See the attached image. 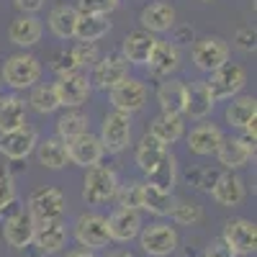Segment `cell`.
<instances>
[{"mask_svg": "<svg viewBox=\"0 0 257 257\" xmlns=\"http://www.w3.org/2000/svg\"><path fill=\"white\" fill-rule=\"evenodd\" d=\"M13 6L21 11V16H34L44 8V0H13Z\"/></svg>", "mask_w": 257, "mask_h": 257, "instance_id": "cell-47", "label": "cell"}, {"mask_svg": "<svg viewBox=\"0 0 257 257\" xmlns=\"http://www.w3.org/2000/svg\"><path fill=\"white\" fill-rule=\"evenodd\" d=\"M26 100L18 95H0V134L26 126Z\"/></svg>", "mask_w": 257, "mask_h": 257, "instance_id": "cell-30", "label": "cell"}, {"mask_svg": "<svg viewBox=\"0 0 257 257\" xmlns=\"http://www.w3.org/2000/svg\"><path fill=\"white\" fill-rule=\"evenodd\" d=\"M67 239H70V231H67V224L62 219L59 221H47V224H36V231H34V242L36 249L41 254H57L67 247Z\"/></svg>", "mask_w": 257, "mask_h": 257, "instance_id": "cell-19", "label": "cell"}, {"mask_svg": "<svg viewBox=\"0 0 257 257\" xmlns=\"http://www.w3.org/2000/svg\"><path fill=\"white\" fill-rule=\"evenodd\" d=\"M29 105L36 113H41V116L54 113L59 108V98H57L54 85H34L31 95H29Z\"/></svg>", "mask_w": 257, "mask_h": 257, "instance_id": "cell-37", "label": "cell"}, {"mask_svg": "<svg viewBox=\"0 0 257 257\" xmlns=\"http://www.w3.org/2000/svg\"><path fill=\"white\" fill-rule=\"evenodd\" d=\"M36 144H39V132L26 123V126L16 128V132L0 134V155L11 162H21L29 155H34Z\"/></svg>", "mask_w": 257, "mask_h": 257, "instance_id": "cell-11", "label": "cell"}, {"mask_svg": "<svg viewBox=\"0 0 257 257\" xmlns=\"http://www.w3.org/2000/svg\"><path fill=\"white\" fill-rule=\"evenodd\" d=\"M147 134H152L160 144H165V147L170 149L175 142L183 139V134H185V121H183V116L160 113V116L152 118V123H149V132H147Z\"/></svg>", "mask_w": 257, "mask_h": 257, "instance_id": "cell-26", "label": "cell"}, {"mask_svg": "<svg viewBox=\"0 0 257 257\" xmlns=\"http://www.w3.org/2000/svg\"><path fill=\"white\" fill-rule=\"evenodd\" d=\"M72 237L77 239V244L82 249H103L108 247L111 234H108V221L100 213H80L72 224Z\"/></svg>", "mask_w": 257, "mask_h": 257, "instance_id": "cell-7", "label": "cell"}, {"mask_svg": "<svg viewBox=\"0 0 257 257\" xmlns=\"http://www.w3.org/2000/svg\"><path fill=\"white\" fill-rule=\"evenodd\" d=\"M41 34H44V26H41V21L36 16H18L13 18V24L8 29V39L16 47H24V49L39 44Z\"/></svg>", "mask_w": 257, "mask_h": 257, "instance_id": "cell-28", "label": "cell"}, {"mask_svg": "<svg viewBox=\"0 0 257 257\" xmlns=\"http://www.w3.org/2000/svg\"><path fill=\"white\" fill-rule=\"evenodd\" d=\"M139 247L149 257H173V252L180 247V234L167 221H155L149 226H142Z\"/></svg>", "mask_w": 257, "mask_h": 257, "instance_id": "cell-3", "label": "cell"}, {"mask_svg": "<svg viewBox=\"0 0 257 257\" xmlns=\"http://www.w3.org/2000/svg\"><path fill=\"white\" fill-rule=\"evenodd\" d=\"M219 175H221V170L198 167V170H190V173H188V183L196 185V188H201V190H211L213 183L219 180Z\"/></svg>", "mask_w": 257, "mask_h": 257, "instance_id": "cell-44", "label": "cell"}, {"mask_svg": "<svg viewBox=\"0 0 257 257\" xmlns=\"http://www.w3.org/2000/svg\"><path fill=\"white\" fill-rule=\"evenodd\" d=\"M52 70L57 72V77H62V75L80 72V64L70 49H62V52H54V57H52Z\"/></svg>", "mask_w": 257, "mask_h": 257, "instance_id": "cell-43", "label": "cell"}, {"mask_svg": "<svg viewBox=\"0 0 257 257\" xmlns=\"http://www.w3.org/2000/svg\"><path fill=\"white\" fill-rule=\"evenodd\" d=\"M123 77H128V64L121 54H108L98 59L93 67H90V88L98 90H111L113 85H118Z\"/></svg>", "mask_w": 257, "mask_h": 257, "instance_id": "cell-12", "label": "cell"}, {"mask_svg": "<svg viewBox=\"0 0 257 257\" xmlns=\"http://www.w3.org/2000/svg\"><path fill=\"white\" fill-rule=\"evenodd\" d=\"M224 118L231 128H242L257 118V98L254 95H237V98H231V103L226 105V111H224Z\"/></svg>", "mask_w": 257, "mask_h": 257, "instance_id": "cell-31", "label": "cell"}, {"mask_svg": "<svg viewBox=\"0 0 257 257\" xmlns=\"http://www.w3.org/2000/svg\"><path fill=\"white\" fill-rule=\"evenodd\" d=\"M221 239L237 257L254 254V249H257V226L249 219H229L221 229Z\"/></svg>", "mask_w": 257, "mask_h": 257, "instance_id": "cell-9", "label": "cell"}, {"mask_svg": "<svg viewBox=\"0 0 257 257\" xmlns=\"http://www.w3.org/2000/svg\"><path fill=\"white\" fill-rule=\"evenodd\" d=\"M108 31H111L108 16H88V13L77 16V26H75V39L77 41H93L95 44V41L103 39Z\"/></svg>", "mask_w": 257, "mask_h": 257, "instance_id": "cell-35", "label": "cell"}, {"mask_svg": "<svg viewBox=\"0 0 257 257\" xmlns=\"http://www.w3.org/2000/svg\"><path fill=\"white\" fill-rule=\"evenodd\" d=\"M67 155H70V165H77L82 170H90V167L100 165L105 152H103L100 139L95 134H90V132H85V134H80V137L67 142Z\"/></svg>", "mask_w": 257, "mask_h": 257, "instance_id": "cell-14", "label": "cell"}, {"mask_svg": "<svg viewBox=\"0 0 257 257\" xmlns=\"http://www.w3.org/2000/svg\"><path fill=\"white\" fill-rule=\"evenodd\" d=\"M36 160L41 167L47 170H64L70 165V155H67V142H62L59 137H47L39 139L36 144Z\"/></svg>", "mask_w": 257, "mask_h": 257, "instance_id": "cell-24", "label": "cell"}, {"mask_svg": "<svg viewBox=\"0 0 257 257\" xmlns=\"http://www.w3.org/2000/svg\"><path fill=\"white\" fill-rule=\"evenodd\" d=\"M108 234H111V242H132L139 237L142 231V211H128V208H116L108 219Z\"/></svg>", "mask_w": 257, "mask_h": 257, "instance_id": "cell-20", "label": "cell"}, {"mask_svg": "<svg viewBox=\"0 0 257 257\" xmlns=\"http://www.w3.org/2000/svg\"><path fill=\"white\" fill-rule=\"evenodd\" d=\"M85 132H88V116L77 108H67V113H62L57 118V137L62 142H70Z\"/></svg>", "mask_w": 257, "mask_h": 257, "instance_id": "cell-36", "label": "cell"}, {"mask_svg": "<svg viewBox=\"0 0 257 257\" xmlns=\"http://www.w3.org/2000/svg\"><path fill=\"white\" fill-rule=\"evenodd\" d=\"M203 257H237L226 244H224V239L219 237V239H211L208 242V247L203 249Z\"/></svg>", "mask_w": 257, "mask_h": 257, "instance_id": "cell-46", "label": "cell"}, {"mask_svg": "<svg viewBox=\"0 0 257 257\" xmlns=\"http://www.w3.org/2000/svg\"><path fill=\"white\" fill-rule=\"evenodd\" d=\"M229 54H231V47L221 36H203L190 49L193 64H196L201 72H208V75L216 72L219 67H224L229 62Z\"/></svg>", "mask_w": 257, "mask_h": 257, "instance_id": "cell-8", "label": "cell"}, {"mask_svg": "<svg viewBox=\"0 0 257 257\" xmlns=\"http://www.w3.org/2000/svg\"><path fill=\"white\" fill-rule=\"evenodd\" d=\"M103 152L108 155H121L132 144V116H126L121 111H111L103 116L100 134H98Z\"/></svg>", "mask_w": 257, "mask_h": 257, "instance_id": "cell-6", "label": "cell"}, {"mask_svg": "<svg viewBox=\"0 0 257 257\" xmlns=\"http://www.w3.org/2000/svg\"><path fill=\"white\" fill-rule=\"evenodd\" d=\"M64 208H67V198L59 188L44 185L36 188L29 196V216L34 219V224H47V221H59L64 216Z\"/></svg>", "mask_w": 257, "mask_h": 257, "instance_id": "cell-4", "label": "cell"}, {"mask_svg": "<svg viewBox=\"0 0 257 257\" xmlns=\"http://www.w3.org/2000/svg\"><path fill=\"white\" fill-rule=\"evenodd\" d=\"M165 152H167V147H165V144H160L152 134H144V137L139 139L137 149H134V162H137V167L142 170V173L147 175L149 170H152V167L162 160Z\"/></svg>", "mask_w": 257, "mask_h": 257, "instance_id": "cell-34", "label": "cell"}, {"mask_svg": "<svg viewBox=\"0 0 257 257\" xmlns=\"http://www.w3.org/2000/svg\"><path fill=\"white\" fill-rule=\"evenodd\" d=\"M216 157H219V162H221L224 170L237 173V170L247 167V162L254 157V152L242 144L239 137H224L221 144H219V149H216Z\"/></svg>", "mask_w": 257, "mask_h": 257, "instance_id": "cell-22", "label": "cell"}, {"mask_svg": "<svg viewBox=\"0 0 257 257\" xmlns=\"http://www.w3.org/2000/svg\"><path fill=\"white\" fill-rule=\"evenodd\" d=\"M105 257H134L132 252H126V249H116V252H108Z\"/></svg>", "mask_w": 257, "mask_h": 257, "instance_id": "cell-50", "label": "cell"}, {"mask_svg": "<svg viewBox=\"0 0 257 257\" xmlns=\"http://www.w3.org/2000/svg\"><path fill=\"white\" fill-rule=\"evenodd\" d=\"M3 82L13 90H29L41 80V62L29 54V52H18L11 54L3 64Z\"/></svg>", "mask_w": 257, "mask_h": 257, "instance_id": "cell-2", "label": "cell"}, {"mask_svg": "<svg viewBox=\"0 0 257 257\" xmlns=\"http://www.w3.org/2000/svg\"><path fill=\"white\" fill-rule=\"evenodd\" d=\"M201 3H213V0H201Z\"/></svg>", "mask_w": 257, "mask_h": 257, "instance_id": "cell-51", "label": "cell"}, {"mask_svg": "<svg viewBox=\"0 0 257 257\" xmlns=\"http://www.w3.org/2000/svg\"><path fill=\"white\" fill-rule=\"evenodd\" d=\"M54 90H57V98H59V108H80V105L88 100L90 95V80L82 70L80 72H72V75H62L57 77L54 82Z\"/></svg>", "mask_w": 257, "mask_h": 257, "instance_id": "cell-13", "label": "cell"}, {"mask_svg": "<svg viewBox=\"0 0 257 257\" xmlns=\"http://www.w3.org/2000/svg\"><path fill=\"white\" fill-rule=\"evenodd\" d=\"M142 188H144V183H139V180H126V183H121V185H118V193H116L118 208L142 211Z\"/></svg>", "mask_w": 257, "mask_h": 257, "instance_id": "cell-39", "label": "cell"}, {"mask_svg": "<svg viewBox=\"0 0 257 257\" xmlns=\"http://www.w3.org/2000/svg\"><path fill=\"white\" fill-rule=\"evenodd\" d=\"M170 219L180 226H193L203 219V208L196 201H175L173 211H170Z\"/></svg>", "mask_w": 257, "mask_h": 257, "instance_id": "cell-38", "label": "cell"}, {"mask_svg": "<svg viewBox=\"0 0 257 257\" xmlns=\"http://www.w3.org/2000/svg\"><path fill=\"white\" fill-rule=\"evenodd\" d=\"M144 178H147V185H155L157 190L173 193V188L178 185V157L167 149L162 155V160L149 170Z\"/></svg>", "mask_w": 257, "mask_h": 257, "instance_id": "cell-29", "label": "cell"}, {"mask_svg": "<svg viewBox=\"0 0 257 257\" xmlns=\"http://www.w3.org/2000/svg\"><path fill=\"white\" fill-rule=\"evenodd\" d=\"M193 41V29L190 26H183L178 34H175V44L173 47H178V44H190Z\"/></svg>", "mask_w": 257, "mask_h": 257, "instance_id": "cell-48", "label": "cell"}, {"mask_svg": "<svg viewBox=\"0 0 257 257\" xmlns=\"http://www.w3.org/2000/svg\"><path fill=\"white\" fill-rule=\"evenodd\" d=\"M142 29L149 31V34H165V31H173L175 26V8L170 6V3H162V0H157V3H149L142 16Z\"/></svg>", "mask_w": 257, "mask_h": 257, "instance_id": "cell-21", "label": "cell"}, {"mask_svg": "<svg viewBox=\"0 0 257 257\" xmlns=\"http://www.w3.org/2000/svg\"><path fill=\"white\" fill-rule=\"evenodd\" d=\"M173 206H175V196H173V193L157 190L155 185L144 183V188H142V211H149L152 216L165 219V216H170Z\"/></svg>", "mask_w": 257, "mask_h": 257, "instance_id": "cell-33", "label": "cell"}, {"mask_svg": "<svg viewBox=\"0 0 257 257\" xmlns=\"http://www.w3.org/2000/svg\"><path fill=\"white\" fill-rule=\"evenodd\" d=\"M155 47H157V39L144 29H137V31H128L123 36V44H121L118 54L126 59L128 67H132V64L134 67H144L149 62V57H152Z\"/></svg>", "mask_w": 257, "mask_h": 257, "instance_id": "cell-15", "label": "cell"}, {"mask_svg": "<svg viewBox=\"0 0 257 257\" xmlns=\"http://www.w3.org/2000/svg\"><path fill=\"white\" fill-rule=\"evenodd\" d=\"M18 198V188H16V180L8 170H0V213H3L8 206H13Z\"/></svg>", "mask_w": 257, "mask_h": 257, "instance_id": "cell-42", "label": "cell"}, {"mask_svg": "<svg viewBox=\"0 0 257 257\" xmlns=\"http://www.w3.org/2000/svg\"><path fill=\"white\" fill-rule=\"evenodd\" d=\"M64 257H98L95 252H90V249H82V247H75V249H70Z\"/></svg>", "mask_w": 257, "mask_h": 257, "instance_id": "cell-49", "label": "cell"}, {"mask_svg": "<svg viewBox=\"0 0 257 257\" xmlns=\"http://www.w3.org/2000/svg\"><path fill=\"white\" fill-rule=\"evenodd\" d=\"M111 103H113V111H121L126 116L139 113L147 103V85L137 77H123L118 85L108 90Z\"/></svg>", "mask_w": 257, "mask_h": 257, "instance_id": "cell-10", "label": "cell"}, {"mask_svg": "<svg viewBox=\"0 0 257 257\" xmlns=\"http://www.w3.org/2000/svg\"><path fill=\"white\" fill-rule=\"evenodd\" d=\"M147 67H149V72H152L155 77H165L167 80L173 72L180 70V52H178V47H173L170 41H157V47H155L152 57H149Z\"/></svg>", "mask_w": 257, "mask_h": 257, "instance_id": "cell-25", "label": "cell"}, {"mask_svg": "<svg viewBox=\"0 0 257 257\" xmlns=\"http://www.w3.org/2000/svg\"><path fill=\"white\" fill-rule=\"evenodd\" d=\"M254 39H257L254 29L252 26H242V29H237V34H234V47H237L239 52H244V54H252L257 49Z\"/></svg>", "mask_w": 257, "mask_h": 257, "instance_id": "cell-45", "label": "cell"}, {"mask_svg": "<svg viewBox=\"0 0 257 257\" xmlns=\"http://www.w3.org/2000/svg\"><path fill=\"white\" fill-rule=\"evenodd\" d=\"M203 82H206L213 103L216 100H231V98H237L242 93V88L247 85V70L242 67V64L226 62L224 67L211 72L208 80H203Z\"/></svg>", "mask_w": 257, "mask_h": 257, "instance_id": "cell-5", "label": "cell"}, {"mask_svg": "<svg viewBox=\"0 0 257 257\" xmlns=\"http://www.w3.org/2000/svg\"><path fill=\"white\" fill-rule=\"evenodd\" d=\"M118 175L116 170L105 167V165H95L90 170H85V180H82V201L88 206H100L116 198L118 193Z\"/></svg>", "mask_w": 257, "mask_h": 257, "instance_id": "cell-1", "label": "cell"}, {"mask_svg": "<svg viewBox=\"0 0 257 257\" xmlns=\"http://www.w3.org/2000/svg\"><path fill=\"white\" fill-rule=\"evenodd\" d=\"M213 98L206 88L203 80H196L188 85V93H185V116L193 121H206V116L213 111Z\"/></svg>", "mask_w": 257, "mask_h": 257, "instance_id": "cell-27", "label": "cell"}, {"mask_svg": "<svg viewBox=\"0 0 257 257\" xmlns=\"http://www.w3.org/2000/svg\"><path fill=\"white\" fill-rule=\"evenodd\" d=\"M34 231H36V224L29 216V211H16V213H11V216H6V221H3V239L13 249L31 247Z\"/></svg>", "mask_w": 257, "mask_h": 257, "instance_id": "cell-16", "label": "cell"}, {"mask_svg": "<svg viewBox=\"0 0 257 257\" xmlns=\"http://www.w3.org/2000/svg\"><path fill=\"white\" fill-rule=\"evenodd\" d=\"M224 139V132L216 126V123H211V121H201L198 126H193L190 128V134L185 137L188 142V149L193 155H198V157H211V155H216V149Z\"/></svg>", "mask_w": 257, "mask_h": 257, "instance_id": "cell-18", "label": "cell"}, {"mask_svg": "<svg viewBox=\"0 0 257 257\" xmlns=\"http://www.w3.org/2000/svg\"><path fill=\"white\" fill-rule=\"evenodd\" d=\"M121 0H77V13H88V16H108L118 8Z\"/></svg>", "mask_w": 257, "mask_h": 257, "instance_id": "cell-40", "label": "cell"}, {"mask_svg": "<svg viewBox=\"0 0 257 257\" xmlns=\"http://www.w3.org/2000/svg\"><path fill=\"white\" fill-rule=\"evenodd\" d=\"M208 193H211V198L216 201L219 206H224V208H237L247 198L244 180L237 173H229V170H224V173L219 175V180L213 183V188Z\"/></svg>", "mask_w": 257, "mask_h": 257, "instance_id": "cell-17", "label": "cell"}, {"mask_svg": "<svg viewBox=\"0 0 257 257\" xmlns=\"http://www.w3.org/2000/svg\"><path fill=\"white\" fill-rule=\"evenodd\" d=\"M77 8L75 6H67V3H59L49 11V29L57 39L67 41V39H75V26H77Z\"/></svg>", "mask_w": 257, "mask_h": 257, "instance_id": "cell-32", "label": "cell"}, {"mask_svg": "<svg viewBox=\"0 0 257 257\" xmlns=\"http://www.w3.org/2000/svg\"><path fill=\"white\" fill-rule=\"evenodd\" d=\"M70 52H72V57L77 59L80 70H82V67H93V64L100 59V52H98V47L93 44V41H77Z\"/></svg>", "mask_w": 257, "mask_h": 257, "instance_id": "cell-41", "label": "cell"}, {"mask_svg": "<svg viewBox=\"0 0 257 257\" xmlns=\"http://www.w3.org/2000/svg\"><path fill=\"white\" fill-rule=\"evenodd\" d=\"M185 93H188V85L183 80L167 77L165 82H160V88H157V103H160L162 113L183 116L185 113Z\"/></svg>", "mask_w": 257, "mask_h": 257, "instance_id": "cell-23", "label": "cell"}]
</instances>
